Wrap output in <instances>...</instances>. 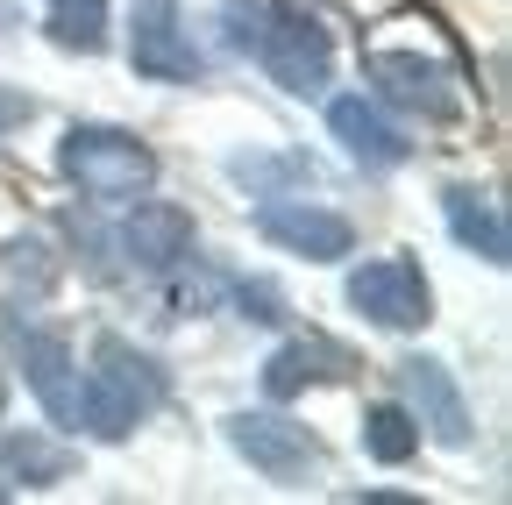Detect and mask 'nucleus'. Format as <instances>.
I'll return each instance as SVG.
<instances>
[{"label":"nucleus","instance_id":"nucleus-23","mask_svg":"<svg viewBox=\"0 0 512 505\" xmlns=\"http://www.w3.org/2000/svg\"><path fill=\"white\" fill-rule=\"evenodd\" d=\"M0 406H8V377H0Z\"/></svg>","mask_w":512,"mask_h":505},{"label":"nucleus","instance_id":"nucleus-2","mask_svg":"<svg viewBox=\"0 0 512 505\" xmlns=\"http://www.w3.org/2000/svg\"><path fill=\"white\" fill-rule=\"evenodd\" d=\"M57 171L79 185L86 200H136L157 185V157L143 136H128V129H107V121H79V129H64L57 143Z\"/></svg>","mask_w":512,"mask_h":505},{"label":"nucleus","instance_id":"nucleus-12","mask_svg":"<svg viewBox=\"0 0 512 505\" xmlns=\"http://www.w3.org/2000/svg\"><path fill=\"white\" fill-rule=\"evenodd\" d=\"M328 129H335V143L363 164V171H392V164H406L413 157V143L384 121L363 93H349V100H328Z\"/></svg>","mask_w":512,"mask_h":505},{"label":"nucleus","instance_id":"nucleus-9","mask_svg":"<svg viewBox=\"0 0 512 505\" xmlns=\"http://www.w3.org/2000/svg\"><path fill=\"white\" fill-rule=\"evenodd\" d=\"M8 349L29 377V392L43 399V413L57 427H79V370H72V349H64V335L36 328V321H8Z\"/></svg>","mask_w":512,"mask_h":505},{"label":"nucleus","instance_id":"nucleus-17","mask_svg":"<svg viewBox=\"0 0 512 505\" xmlns=\"http://www.w3.org/2000/svg\"><path fill=\"white\" fill-rule=\"evenodd\" d=\"M0 463H8L29 491H50V484H64V470H72V449H57L43 434H8L0 441Z\"/></svg>","mask_w":512,"mask_h":505},{"label":"nucleus","instance_id":"nucleus-8","mask_svg":"<svg viewBox=\"0 0 512 505\" xmlns=\"http://www.w3.org/2000/svg\"><path fill=\"white\" fill-rule=\"evenodd\" d=\"M256 235L278 242V249H292V257H306V264H342L349 249H356L349 214L313 207V200H264V207H256Z\"/></svg>","mask_w":512,"mask_h":505},{"label":"nucleus","instance_id":"nucleus-11","mask_svg":"<svg viewBox=\"0 0 512 505\" xmlns=\"http://www.w3.org/2000/svg\"><path fill=\"white\" fill-rule=\"evenodd\" d=\"M121 249H128L136 271H178L192 257V214L171 207V200H143L136 193V207H128V221H121Z\"/></svg>","mask_w":512,"mask_h":505},{"label":"nucleus","instance_id":"nucleus-7","mask_svg":"<svg viewBox=\"0 0 512 505\" xmlns=\"http://www.w3.org/2000/svg\"><path fill=\"white\" fill-rule=\"evenodd\" d=\"M228 449L249 463V470H264L271 484H306L320 477V441L285 420V413H228Z\"/></svg>","mask_w":512,"mask_h":505},{"label":"nucleus","instance_id":"nucleus-1","mask_svg":"<svg viewBox=\"0 0 512 505\" xmlns=\"http://www.w3.org/2000/svg\"><path fill=\"white\" fill-rule=\"evenodd\" d=\"M157 406H164V370L143 349H128L121 335H100L93 342V370L79 385V427L93 441H128Z\"/></svg>","mask_w":512,"mask_h":505},{"label":"nucleus","instance_id":"nucleus-15","mask_svg":"<svg viewBox=\"0 0 512 505\" xmlns=\"http://www.w3.org/2000/svg\"><path fill=\"white\" fill-rule=\"evenodd\" d=\"M50 285H57V257H50L36 235L0 242V306L29 313V306H43V299H50Z\"/></svg>","mask_w":512,"mask_h":505},{"label":"nucleus","instance_id":"nucleus-6","mask_svg":"<svg viewBox=\"0 0 512 505\" xmlns=\"http://www.w3.org/2000/svg\"><path fill=\"white\" fill-rule=\"evenodd\" d=\"M128 65L143 79H164V86L207 79V57L192 50L178 0H128Z\"/></svg>","mask_w":512,"mask_h":505},{"label":"nucleus","instance_id":"nucleus-10","mask_svg":"<svg viewBox=\"0 0 512 505\" xmlns=\"http://www.w3.org/2000/svg\"><path fill=\"white\" fill-rule=\"evenodd\" d=\"M399 392H406V413L441 441V449H470V399L456 392L448 363H434V356H406V363H399Z\"/></svg>","mask_w":512,"mask_h":505},{"label":"nucleus","instance_id":"nucleus-5","mask_svg":"<svg viewBox=\"0 0 512 505\" xmlns=\"http://www.w3.org/2000/svg\"><path fill=\"white\" fill-rule=\"evenodd\" d=\"M349 306L370 328H392V335H413L434 321V292L413 257H370L363 271H349Z\"/></svg>","mask_w":512,"mask_h":505},{"label":"nucleus","instance_id":"nucleus-18","mask_svg":"<svg viewBox=\"0 0 512 505\" xmlns=\"http://www.w3.org/2000/svg\"><path fill=\"white\" fill-rule=\"evenodd\" d=\"M420 449V420L406 406H370L363 413V456L370 463H406Z\"/></svg>","mask_w":512,"mask_h":505},{"label":"nucleus","instance_id":"nucleus-21","mask_svg":"<svg viewBox=\"0 0 512 505\" xmlns=\"http://www.w3.org/2000/svg\"><path fill=\"white\" fill-rule=\"evenodd\" d=\"M242 306H249V321H285V299L256 278V285H242Z\"/></svg>","mask_w":512,"mask_h":505},{"label":"nucleus","instance_id":"nucleus-13","mask_svg":"<svg viewBox=\"0 0 512 505\" xmlns=\"http://www.w3.org/2000/svg\"><path fill=\"white\" fill-rule=\"evenodd\" d=\"M441 214H448V235H456L470 257H484V264H505V257H512V235H505V214H498L491 193L448 185V193H441Z\"/></svg>","mask_w":512,"mask_h":505},{"label":"nucleus","instance_id":"nucleus-20","mask_svg":"<svg viewBox=\"0 0 512 505\" xmlns=\"http://www.w3.org/2000/svg\"><path fill=\"white\" fill-rule=\"evenodd\" d=\"M221 22H228V43H235V50H256V22H264V8H242V0H228Z\"/></svg>","mask_w":512,"mask_h":505},{"label":"nucleus","instance_id":"nucleus-3","mask_svg":"<svg viewBox=\"0 0 512 505\" xmlns=\"http://www.w3.org/2000/svg\"><path fill=\"white\" fill-rule=\"evenodd\" d=\"M256 57H264V72L285 93H299V100H313L320 86H328V72H335V43H328V29H320L299 0L264 8V22H256Z\"/></svg>","mask_w":512,"mask_h":505},{"label":"nucleus","instance_id":"nucleus-16","mask_svg":"<svg viewBox=\"0 0 512 505\" xmlns=\"http://www.w3.org/2000/svg\"><path fill=\"white\" fill-rule=\"evenodd\" d=\"M43 29H50L57 50L100 57V50H107V0H50V8H43Z\"/></svg>","mask_w":512,"mask_h":505},{"label":"nucleus","instance_id":"nucleus-22","mask_svg":"<svg viewBox=\"0 0 512 505\" xmlns=\"http://www.w3.org/2000/svg\"><path fill=\"white\" fill-rule=\"evenodd\" d=\"M29 114H36V100H29V93H15V86H0V136H8V129H22Z\"/></svg>","mask_w":512,"mask_h":505},{"label":"nucleus","instance_id":"nucleus-4","mask_svg":"<svg viewBox=\"0 0 512 505\" xmlns=\"http://www.w3.org/2000/svg\"><path fill=\"white\" fill-rule=\"evenodd\" d=\"M363 79H370L384 100H392V107L420 114V121H456L463 100H470L456 65H441V57H420V50H392V43L363 50Z\"/></svg>","mask_w":512,"mask_h":505},{"label":"nucleus","instance_id":"nucleus-24","mask_svg":"<svg viewBox=\"0 0 512 505\" xmlns=\"http://www.w3.org/2000/svg\"><path fill=\"white\" fill-rule=\"evenodd\" d=\"M0 498H8V484H0Z\"/></svg>","mask_w":512,"mask_h":505},{"label":"nucleus","instance_id":"nucleus-14","mask_svg":"<svg viewBox=\"0 0 512 505\" xmlns=\"http://www.w3.org/2000/svg\"><path fill=\"white\" fill-rule=\"evenodd\" d=\"M335 377H349V349L342 342H285L271 363H264V392L271 399H292L306 385H335Z\"/></svg>","mask_w":512,"mask_h":505},{"label":"nucleus","instance_id":"nucleus-19","mask_svg":"<svg viewBox=\"0 0 512 505\" xmlns=\"http://www.w3.org/2000/svg\"><path fill=\"white\" fill-rule=\"evenodd\" d=\"M242 185H271V178H313V164L306 157H235L228 164Z\"/></svg>","mask_w":512,"mask_h":505}]
</instances>
